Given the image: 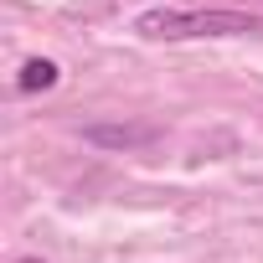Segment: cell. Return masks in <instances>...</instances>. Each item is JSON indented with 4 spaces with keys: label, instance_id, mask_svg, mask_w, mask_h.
<instances>
[{
    "label": "cell",
    "instance_id": "6da1fadb",
    "mask_svg": "<svg viewBox=\"0 0 263 263\" xmlns=\"http://www.w3.org/2000/svg\"><path fill=\"white\" fill-rule=\"evenodd\" d=\"M140 36H155V42H186V36H248V31H263V16H248V11H171V6H155L135 21Z\"/></svg>",
    "mask_w": 263,
    "mask_h": 263
},
{
    "label": "cell",
    "instance_id": "7a4b0ae2",
    "mask_svg": "<svg viewBox=\"0 0 263 263\" xmlns=\"http://www.w3.org/2000/svg\"><path fill=\"white\" fill-rule=\"evenodd\" d=\"M57 62L52 57H31V62H21V72H16V93H42V88H57Z\"/></svg>",
    "mask_w": 263,
    "mask_h": 263
},
{
    "label": "cell",
    "instance_id": "3957f363",
    "mask_svg": "<svg viewBox=\"0 0 263 263\" xmlns=\"http://www.w3.org/2000/svg\"><path fill=\"white\" fill-rule=\"evenodd\" d=\"M93 145H145L150 129H88Z\"/></svg>",
    "mask_w": 263,
    "mask_h": 263
},
{
    "label": "cell",
    "instance_id": "277c9868",
    "mask_svg": "<svg viewBox=\"0 0 263 263\" xmlns=\"http://www.w3.org/2000/svg\"><path fill=\"white\" fill-rule=\"evenodd\" d=\"M16 263H42V258H16Z\"/></svg>",
    "mask_w": 263,
    "mask_h": 263
}]
</instances>
